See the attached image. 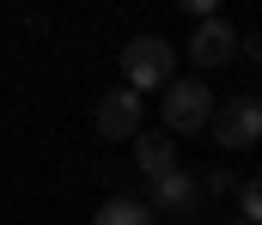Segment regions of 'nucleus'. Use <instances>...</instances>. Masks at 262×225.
Wrapping results in <instances>:
<instances>
[{
  "mask_svg": "<svg viewBox=\"0 0 262 225\" xmlns=\"http://www.w3.org/2000/svg\"><path fill=\"white\" fill-rule=\"evenodd\" d=\"M171 79H177V49L165 37H134L128 49H122V85H128L134 97L140 91H165Z\"/></svg>",
  "mask_w": 262,
  "mask_h": 225,
  "instance_id": "nucleus-1",
  "label": "nucleus"
},
{
  "mask_svg": "<svg viewBox=\"0 0 262 225\" xmlns=\"http://www.w3.org/2000/svg\"><path fill=\"white\" fill-rule=\"evenodd\" d=\"M165 134L177 140V134H201L207 122H213V91L201 85V79H171L165 85Z\"/></svg>",
  "mask_w": 262,
  "mask_h": 225,
  "instance_id": "nucleus-2",
  "label": "nucleus"
},
{
  "mask_svg": "<svg viewBox=\"0 0 262 225\" xmlns=\"http://www.w3.org/2000/svg\"><path fill=\"white\" fill-rule=\"evenodd\" d=\"M213 140L226 152L238 146H262V97H226V104H213Z\"/></svg>",
  "mask_w": 262,
  "mask_h": 225,
  "instance_id": "nucleus-3",
  "label": "nucleus"
},
{
  "mask_svg": "<svg viewBox=\"0 0 262 225\" xmlns=\"http://www.w3.org/2000/svg\"><path fill=\"white\" fill-rule=\"evenodd\" d=\"M140 97H134L128 85H116V91H98V134L104 140H134L140 134Z\"/></svg>",
  "mask_w": 262,
  "mask_h": 225,
  "instance_id": "nucleus-4",
  "label": "nucleus"
},
{
  "mask_svg": "<svg viewBox=\"0 0 262 225\" xmlns=\"http://www.w3.org/2000/svg\"><path fill=\"white\" fill-rule=\"evenodd\" d=\"M189 55H195V67H226L232 55H238V31L213 12V18H201L195 37H189Z\"/></svg>",
  "mask_w": 262,
  "mask_h": 225,
  "instance_id": "nucleus-5",
  "label": "nucleus"
},
{
  "mask_svg": "<svg viewBox=\"0 0 262 225\" xmlns=\"http://www.w3.org/2000/svg\"><path fill=\"white\" fill-rule=\"evenodd\" d=\"M146 207H159V213H171V219H195L201 213V183L189 170H171L165 183H152V201Z\"/></svg>",
  "mask_w": 262,
  "mask_h": 225,
  "instance_id": "nucleus-6",
  "label": "nucleus"
},
{
  "mask_svg": "<svg viewBox=\"0 0 262 225\" xmlns=\"http://www.w3.org/2000/svg\"><path fill=\"white\" fill-rule=\"evenodd\" d=\"M134 164H140V177H146V183H165L171 170H183L177 140H171L165 128H152V134H134Z\"/></svg>",
  "mask_w": 262,
  "mask_h": 225,
  "instance_id": "nucleus-7",
  "label": "nucleus"
},
{
  "mask_svg": "<svg viewBox=\"0 0 262 225\" xmlns=\"http://www.w3.org/2000/svg\"><path fill=\"white\" fill-rule=\"evenodd\" d=\"M92 225H152V207L134 201V195H110V201L92 213Z\"/></svg>",
  "mask_w": 262,
  "mask_h": 225,
  "instance_id": "nucleus-8",
  "label": "nucleus"
},
{
  "mask_svg": "<svg viewBox=\"0 0 262 225\" xmlns=\"http://www.w3.org/2000/svg\"><path fill=\"white\" fill-rule=\"evenodd\" d=\"M238 219H244V225H262V177H250V183L238 189Z\"/></svg>",
  "mask_w": 262,
  "mask_h": 225,
  "instance_id": "nucleus-9",
  "label": "nucleus"
},
{
  "mask_svg": "<svg viewBox=\"0 0 262 225\" xmlns=\"http://www.w3.org/2000/svg\"><path fill=\"white\" fill-rule=\"evenodd\" d=\"M201 189H207V195H232L238 183H232V170H207V177H201ZM207 195H201V201H207Z\"/></svg>",
  "mask_w": 262,
  "mask_h": 225,
  "instance_id": "nucleus-10",
  "label": "nucleus"
},
{
  "mask_svg": "<svg viewBox=\"0 0 262 225\" xmlns=\"http://www.w3.org/2000/svg\"><path fill=\"white\" fill-rule=\"evenodd\" d=\"M238 55L244 61H262V37H238Z\"/></svg>",
  "mask_w": 262,
  "mask_h": 225,
  "instance_id": "nucleus-11",
  "label": "nucleus"
},
{
  "mask_svg": "<svg viewBox=\"0 0 262 225\" xmlns=\"http://www.w3.org/2000/svg\"><path fill=\"white\" fill-rule=\"evenodd\" d=\"M232 225H244V219H232Z\"/></svg>",
  "mask_w": 262,
  "mask_h": 225,
  "instance_id": "nucleus-12",
  "label": "nucleus"
}]
</instances>
